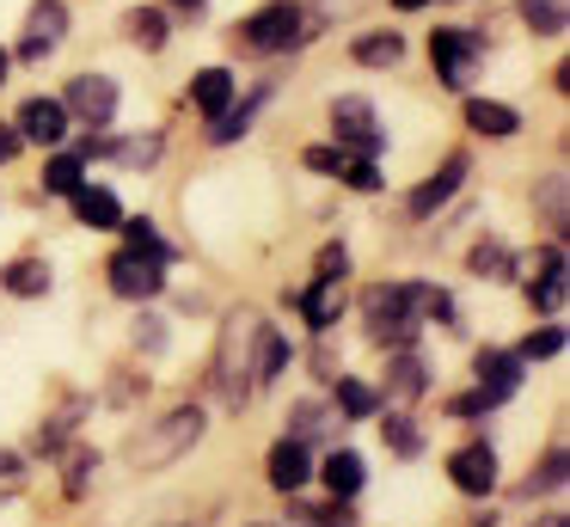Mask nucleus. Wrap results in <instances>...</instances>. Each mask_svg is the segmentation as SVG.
Returning a JSON list of instances; mask_svg holds the SVG:
<instances>
[{
  "instance_id": "f257e3e1",
  "label": "nucleus",
  "mask_w": 570,
  "mask_h": 527,
  "mask_svg": "<svg viewBox=\"0 0 570 527\" xmlns=\"http://www.w3.org/2000/svg\"><path fill=\"white\" fill-rule=\"evenodd\" d=\"M203 429H209V417H203V404H178V411H166L160 423L136 429V436L124 441V460L136 466V472H160V466L185 460L190 448L203 441Z\"/></svg>"
},
{
  "instance_id": "f03ea898",
  "label": "nucleus",
  "mask_w": 570,
  "mask_h": 527,
  "mask_svg": "<svg viewBox=\"0 0 570 527\" xmlns=\"http://www.w3.org/2000/svg\"><path fill=\"white\" fill-rule=\"evenodd\" d=\"M252 338H258V313L252 306H234V313L222 319V338H215V392H222L227 411H246V399L258 387H252Z\"/></svg>"
},
{
  "instance_id": "7ed1b4c3",
  "label": "nucleus",
  "mask_w": 570,
  "mask_h": 527,
  "mask_svg": "<svg viewBox=\"0 0 570 527\" xmlns=\"http://www.w3.org/2000/svg\"><path fill=\"white\" fill-rule=\"evenodd\" d=\"M313 37H320V25H313V12L301 0H264L258 12H246L234 25V43L252 49V56H288V49L313 43Z\"/></svg>"
},
{
  "instance_id": "20e7f679",
  "label": "nucleus",
  "mask_w": 570,
  "mask_h": 527,
  "mask_svg": "<svg viewBox=\"0 0 570 527\" xmlns=\"http://www.w3.org/2000/svg\"><path fill=\"white\" fill-rule=\"evenodd\" d=\"M430 61H435V80L448 92H466V80L484 61V37L472 25H442V31H430Z\"/></svg>"
},
{
  "instance_id": "39448f33",
  "label": "nucleus",
  "mask_w": 570,
  "mask_h": 527,
  "mask_svg": "<svg viewBox=\"0 0 570 527\" xmlns=\"http://www.w3.org/2000/svg\"><path fill=\"white\" fill-rule=\"evenodd\" d=\"M332 135H337V147H356L362 159H381L386 154L381 117H374V105H368V98H356V92L332 98Z\"/></svg>"
},
{
  "instance_id": "423d86ee",
  "label": "nucleus",
  "mask_w": 570,
  "mask_h": 527,
  "mask_svg": "<svg viewBox=\"0 0 570 527\" xmlns=\"http://www.w3.org/2000/svg\"><path fill=\"white\" fill-rule=\"evenodd\" d=\"M68 117H80L87 129H111L117 123V105H124V92H117L111 74H75L68 80Z\"/></svg>"
},
{
  "instance_id": "0eeeda50",
  "label": "nucleus",
  "mask_w": 570,
  "mask_h": 527,
  "mask_svg": "<svg viewBox=\"0 0 570 527\" xmlns=\"http://www.w3.org/2000/svg\"><path fill=\"white\" fill-rule=\"evenodd\" d=\"M466 172H472V159H466V154H448L442 166H435L430 178H423L417 191L405 196L411 221H435V215H442V208H448V203H454V196H460V184H466Z\"/></svg>"
},
{
  "instance_id": "6e6552de",
  "label": "nucleus",
  "mask_w": 570,
  "mask_h": 527,
  "mask_svg": "<svg viewBox=\"0 0 570 527\" xmlns=\"http://www.w3.org/2000/svg\"><path fill=\"white\" fill-rule=\"evenodd\" d=\"M105 282H111L117 301H154V294L166 289V264H154V257H141L124 245V252L105 264Z\"/></svg>"
},
{
  "instance_id": "1a4fd4ad",
  "label": "nucleus",
  "mask_w": 570,
  "mask_h": 527,
  "mask_svg": "<svg viewBox=\"0 0 570 527\" xmlns=\"http://www.w3.org/2000/svg\"><path fill=\"white\" fill-rule=\"evenodd\" d=\"M448 485L460 497H491L497 490V448L491 441H466V448L448 453Z\"/></svg>"
},
{
  "instance_id": "9d476101",
  "label": "nucleus",
  "mask_w": 570,
  "mask_h": 527,
  "mask_svg": "<svg viewBox=\"0 0 570 527\" xmlns=\"http://www.w3.org/2000/svg\"><path fill=\"white\" fill-rule=\"evenodd\" d=\"M423 282H374L368 294H362V313H368V325H411V313L423 306Z\"/></svg>"
},
{
  "instance_id": "9b49d317",
  "label": "nucleus",
  "mask_w": 570,
  "mask_h": 527,
  "mask_svg": "<svg viewBox=\"0 0 570 527\" xmlns=\"http://www.w3.org/2000/svg\"><path fill=\"white\" fill-rule=\"evenodd\" d=\"M62 37H68V7H62V0H31L19 56H26V61H43V56H56V49H62Z\"/></svg>"
},
{
  "instance_id": "f8f14e48",
  "label": "nucleus",
  "mask_w": 570,
  "mask_h": 527,
  "mask_svg": "<svg viewBox=\"0 0 570 527\" xmlns=\"http://www.w3.org/2000/svg\"><path fill=\"white\" fill-rule=\"evenodd\" d=\"M264 478H271V490H283V497H301V490L313 485V453H307V441H295V436L276 441L271 460H264Z\"/></svg>"
},
{
  "instance_id": "ddd939ff",
  "label": "nucleus",
  "mask_w": 570,
  "mask_h": 527,
  "mask_svg": "<svg viewBox=\"0 0 570 527\" xmlns=\"http://www.w3.org/2000/svg\"><path fill=\"white\" fill-rule=\"evenodd\" d=\"M68 123H75V117H68L62 98H26L13 129L26 135V141H38V147H62L68 141Z\"/></svg>"
},
{
  "instance_id": "4468645a",
  "label": "nucleus",
  "mask_w": 570,
  "mask_h": 527,
  "mask_svg": "<svg viewBox=\"0 0 570 527\" xmlns=\"http://www.w3.org/2000/svg\"><path fill=\"white\" fill-rule=\"evenodd\" d=\"M521 368H528V362H521L515 350H479V355H472L479 392H484L491 404H503V399H515V392H521Z\"/></svg>"
},
{
  "instance_id": "2eb2a0df",
  "label": "nucleus",
  "mask_w": 570,
  "mask_h": 527,
  "mask_svg": "<svg viewBox=\"0 0 570 527\" xmlns=\"http://www.w3.org/2000/svg\"><path fill=\"white\" fill-rule=\"evenodd\" d=\"M528 301H533V313H546V319H558L564 313V245H546V257H540V276L528 282Z\"/></svg>"
},
{
  "instance_id": "dca6fc26",
  "label": "nucleus",
  "mask_w": 570,
  "mask_h": 527,
  "mask_svg": "<svg viewBox=\"0 0 570 527\" xmlns=\"http://www.w3.org/2000/svg\"><path fill=\"white\" fill-rule=\"evenodd\" d=\"M288 301L301 306V319H307L313 331H332L337 319H344V282H320V276H313V289L288 294Z\"/></svg>"
},
{
  "instance_id": "f3484780",
  "label": "nucleus",
  "mask_w": 570,
  "mask_h": 527,
  "mask_svg": "<svg viewBox=\"0 0 570 527\" xmlns=\"http://www.w3.org/2000/svg\"><path fill=\"white\" fill-rule=\"evenodd\" d=\"M68 203H75V221H80V227L111 233L117 221H124V203H117V191H111V184H80V191L68 196Z\"/></svg>"
},
{
  "instance_id": "a211bd4d",
  "label": "nucleus",
  "mask_w": 570,
  "mask_h": 527,
  "mask_svg": "<svg viewBox=\"0 0 570 527\" xmlns=\"http://www.w3.org/2000/svg\"><path fill=\"white\" fill-rule=\"evenodd\" d=\"M466 129L491 135V141H509V135H521V110L503 105V98H466Z\"/></svg>"
},
{
  "instance_id": "6ab92c4d",
  "label": "nucleus",
  "mask_w": 570,
  "mask_h": 527,
  "mask_svg": "<svg viewBox=\"0 0 570 527\" xmlns=\"http://www.w3.org/2000/svg\"><path fill=\"white\" fill-rule=\"evenodd\" d=\"M0 289L13 294V301H43L56 289V270L43 257H13V264L0 270Z\"/></svg>"
},
{
  "instance_id": "aec40b11",
  "label": "nucleus",
  "mask_w": 570,
  "mask_h": 527,
  "mask_svg": "<svg viewBox=\"0 0 570 527\" xmlns=\"http://www.w3.org/2000/svg\"><path fill=\"white\" fill-rule=\"evenodd\" d=\"M320 478H325V490H332V497L350 502V497H362V485H368V466H362L356 448H337V453H325Z\"/></svg>"
},
{
  "instance_id": "412c9836",
  "label": "nucleus",
  "mask_w": 570,
  "mask_h": 527,
  "mask_svg": "<svg viewBox=\"0 0 570 527\" xmlns=\"http://www.w3.org/2000/svg\"><path fill=\"white\" fill-rule=\"evenodd\" d=\"M283 368H288V338L258 319V338H252V387H271Z\"/></svg>"
},
{
  "instance_id": "4be33fe9",
  "label": "nucleus",
  "mask_w": 570,
  "mask_h": 527,
  "mask_svg": "<svg viewBox=\"0 0 570 527\" xmlns=\"http://www.w3.org/2000/svg\"><path fill=\"white\" fill-rule=\"evenodd\" d=\"M386 392H393V404H411L430 392V362H423L417 350H399L393 368H386Z\"/></svg>"
},
{
  "instance_id": "5701e85b",
  "label": "nucleus",
  "mask_w": 570,
  "mask_h": 527,
  "mask_svg": "<svg viewBox=\"0 0 570 527\" xmlns=\"http://www.w3.org/2000/svg\"><path fill=\"white\" fill-rule=\"evenodd\" d=\"M124 37L136 49H148V56H160V49L173 43V19H166L160 7H129L124 12Z\"/></svg>"
},
{
  "instance_id": "b1692460",
  "label": "nucleus",
  "mask_w": 570,
  "mask_h": 527,
  "mask_svg": "<svg viewBox=\"0 0 570 527\" xmlns=\"http://www.w3.org/2000/svg\"><path fill=\"white\" fill-rule=\"evenodd\" d=\"M190 105L203 110V117H222L227 105H234V68H203V74H190Z\"/></svg>"
},
{
  "instance_id": "393cba45",
  "label": "nucleus",
  "mask_w": 570,
  "mask_h": 527,
  "mask_svg": "<svg viewBox=\"0 0 570 527\" xmlns=\"http://www.w3.org/2000/svg\"><path fill=\"white\" fill-rule=\"evenodd\" d=\"M350 61L356 68H399L405 61V31H362L350 43Z\"/></svg>"
},
{
  "instance_id": "a878e982",
  "label": "nucleus",
  "mask_w": 570,
  "mask_h": 527,
  "mask_svg": "<svg viewBox=\"0 0 570 527\" xmlns=\"http://www.w3.org/2000/svg\"><path fill=\"white\" fill-rule=\"evenodd\" d=\"M533 208L546 215L552 240H564V227H570V178H564V172H546L540 191H533Z\"/></svg>"
},
{
  "instance_id": "bb28decb",
  "label": "nucleus",
  "mask_w": 570,
  "mask_h": 527,
  "mask_svg": "<svg viewBox=\"0 0 570 527\" xmlns=\"http://www.w3.org/2000/svg\"><path fill=\"white\" fill-rule=\"evenodd\" d=\"M466 270H472L479 282H509V276H515V252H509L503 240H479V245L466 252Z\"/></svg>"
},
{
  "instance_id": "cd10ccee",
  "label": "nucleus",
  "mask_w": 570,
  "mask_h": 527,
  "mask_svg": "<svg viewBox=\"0 0 570 527\" xmlns=\"http://www.w3.org/2000/svg\"><path fill=\"white\" fill-rule=\"evenodd\" d=\"M264 98H271V86H258V92H252V98H246V105H227V110H222V117H215V129H209V141H215V147H227V141H239V135H246V129H252V123H258V105H264Z\"/></svg>"
},
{
  "instance_id": "c85d7f7f",
  "label": "nucleus",
  "mask_w": 570,
  "mask_h": 527,
  "mask_svg": "<svg viewBox=\"0 0 570 527\" xmlns=\"http://www.w3.org/2000/svg\"><path fill=\"white\" fill-rule=\"evenodd\" d=\"M87 184V159L80 154H50L43 159V196H75Z\"/></svg>"
},
{
  "instance_id": "c756f323",
  "label": "nucleus",
  "mask_w": 570,
  "mask_h": 527,
  "mask_svg": "<svg viewBox=\"0 0 570 527\" xmlns=\"http://www.w3.org/2000/svg\"><path fill=\"white\" fill-rule=\"evenodd\" d=\"M117 227H124V245H129V252H141V257H154V264H173V245H166L160 240V227H154V221L148 215H136V221H117Z\"/></svg>"
},
{
  "instance_id": "7c9ffc66",
  "label": "nucleus",
  "mask_w": 570,
  "mask_h": 527,
  "mask_svg": "<svg viewBox=\"0 0 570 527\" xmlns=\"http://www.w3.org/2000/svg\"><path fill=\"white\" fill-rule=\"evenodd\" d=\"M288 436H295V441L332 436V404H325V399H301L295 411H288Z\"/></svg>"
},
{
  "instance_id": "2f4dec72",
  "label": "nucleus",
  "mask_w": 570,
  "mask_h": 527,
  "mask_svg": "<svg viewBox=\"0 0 570 527\" xmlns=\"http://www.w3.org/2000/svg\"><path fill=\"white\" fill-rule=\"evenodd\" d=\"M381 441H386V448L399 453V460H417V453H423V429H417V417L393 411V417H386V423H381Z\"/></svg>"
},
{
  "instance_id": "473e14b6",
  "label": "nucleus",
  "mask_w": 570,
  "mask_h": 527,
  "mask_svg": "<svg viewBox=\"0 0 570 527\" xmlns=\"http://www.w3.org/2000/svg\"><path fill=\"white\" fill-rule=\"evenodd\" d=\"M515 7H521V19H528V31H540V37H564V25H570L564 0H515Z\"/></svg>"
},
{
  "instance_id": "72a5a7b5",
  "label": "nucleus",
  "mask_w": 570,
  "mask_h": 527,
  "mask_svg": "<svg viewBox=\"0 0 570 527\" xmlns=\"http://www.w3.org/2000/svg\"><path fill=\"white\" fill-rule=\"evenodd\" d=\"M564 441H552V448H546V460L533 466V478L528 485H521V497H540V490H564Z\"/></svg>"
},
{
  "instance_id": "f704fd0d",
  "label": "nucleus",
  "mask_w": 570,
  "mask_h": 527,
  "mask_svg": "<svg viewBox=\"0 0 570 527\" xmlns=\"http://www.w3.org/2000/svg\"><path fill=\"white\" fill-rule=\"evenodd\" d=\"M337 411H344V417H374V411H381V392H374L368 387V380H337Z\"/></svg>"
},
{
  "instance_id": "c9c22d12",
  "label": "nucleus",
  "mask_w": 570,
  "mask_h": 527,
  "mask_svg": "<svg viewBox=\"0 0 570 527\" xmlns=\"http://www.w3.org/2000/svg\"><path fill=\"white\" fill-rule=\"evenodd\" d=\"M564 350V331L558 325H540V331H528V338H521V362H552V355Z\"/></svg>"
},
{
  "instance_id": "e433bc0d",
  "label": "nucleus",
  "mask_w": 570,
  "mask_h": 527,
  "mask_svg": "<svg viewBox=\"0 0 570 527\" xmlns=\"http://www.w3.org/2000/svg\"><path fill=\"white\" fill-rule=\"evenodd\" d=\"M92 472H99V453H92V448H80L75 460H68L62 490H68V497H87V490H92Z\"/></svg>"
},
{
  "instance_id": "4c0bfd02",
  "label": "nucleus",
  "mask_w": 570,
  "mask_h": 527,
  "mask_svg": "<svg viewBox=\"0 0 570 527\" xmlns=\"http://www.w3.org/2000/svg\"><path fill=\"white\" fill-rule=\"evenodd\" d=\"M166 154V141H160V135H136V141H117V159H124V166H154V159H160Z\"/></svg>"
},
{
  "instance_id": "58836bf2",
  "label": "nucleus",
  "mask_w": 570,
  "mask_h": 527,
  "mask_svg": "<svg viewBox=\"0 0 570 527\" xmlns=\"http://www.w3.org/2000/svg\"><path fill=\"white\" fill-rule=\"evenodd\" d=\"M337 178H344L356 196H374V191H381V166H374V159H344V172H337Z\"/></svg>"
},
{
  "instance_id": "ea45409f",
  "label": "nucleus",
  "mask_w": 570,
  "mask_h": 527,
  "mask_svg": "<svg viewBox=\"0 0 570 527\" xmlns=\"http://www.w3.org/2000/svg\"><path fill=\"white\" fill-rule=\"evenodd\" d=\"M313 276H320V282H344L350 276V252H344V245H320V257H313Z\"/></svg>"
},
{
  "instance_id": "a19ab883",
  "label": "nucleus",
  "mask_w": 570,
  "mask_h": 527,
  "mask_svg": "<svg viewBox=\"0 0 570 527\" xmlns=\"http://www.w3.org/2000/svg\"><path fill=\"white\" fill-rule=\"evenodd\" d=\"M129 338H136V350H148V355H160V350H166V319H154V313H141V319H136V331H129Z\"/></svg>"
},
{
  "instance_id": "79ce46f5",
  "label": "nucleus",
  "mask_w": 570,
  "mask_h": 527,
  "mask_svg": "<svg viewBox=\"0 0 570 527\" xmlns=\"http://www.w3.org/2000/svg\"><path fill=\"white\" fill-rule=\"evenodd\" d=\"M484 411H497L484 392H454V399H448V417H484Z\"/></svg>"
},
{
  "instance_id": "37998d69",
  "label": "nucleus",
  "mask_w": 570,
  "mask_h": 527,
  "mask_svg": "<svg viewBox=\"0 0 570 527\" xmlns=\"http://www.w3.org/2000/svg\"><path fill=\"white\" fill-rule=\"evenodd\" d=\"M362 0H313V25H337V19H350Z\"/></svg>"
},
{
  "instance_id": "c03bdc74",
  "label": "nucleus",
  "mask_w": 570,
  "mask_h": 527,
  "mask_svg": "<svg viewBox=\"0 0 570 527\" xmlns=\"http://www.w3.org/2000/svg\"><path fill=\"white\" fill-rule=\"evenodd\" d=\"M301 159H307L313 172H332V178H337V172H344V147H307V154H301Z\"/></svg>"
},
{
  "instance_id": "a18cd8bd",
  "label": "nucleus",
  "mask_w": 570,
  "mask_h": 527,
  "mask_svg": "<svg viewBox=\"0 0 570 527\" xmlns=\"http://www.w3.org/2000/svg\"><path fill=\"white\" fill-rule=\"evenodd\" d=\"M19 147H26V135H19L13 123H0V166H13V159H19Z\"/></svg>"
},
{
  "instance_id": "49530a36",
  "label": "nucleus",
  "mask_w": 570,
  "mask_h": 527,
  "mask_svg": "<svg viewBox=\"0 0 570 527\" xmlns=\"http://www.w3.org/2000/svg\"><path fill=\"white\" fill-rule=\"evenodd\" d=\"M26 472V460H19V448H0V478H19Z\"/></svg>"
},
{
  "instance_id": "de8ad7c7",
  "label": "nucleus",
  "mask_w": 570,
  "mask_h": 527,
  "mask_svg": "<svg viewBox=\"0 0 570 527\" xmlns=\"http://www.w3.org/2000/svg\"><path fill=\"white\" fill-rule=\"evenodd\" d=\"M393 7H399V12H423L430 0H393Z\"/></svg>"
},
{
  "instance_id": "09e8293b",
  "label": "nucleus",
  "mask_w": 570,
  "mask_h": 527,
  "mask_svg": "<svg viewBox=\"0 0 570 527\" xmlns=\"http://www.w3.org/2000/svg\"><path fill=\"white\" fill-rule=\"evenodd\" d=\"M7 74H13V56H7V49H0V86H7Z\"/></svg>"
},
{
  "instance_id": "8fccbe9b",
  "label": "nucleus",
  "mask_w": 570,
  "mask_h": 527,
  "mask_svg": "<svg viewBox=\"0 0 570 527\" xmlns=\"http://www.w3.org/2000/svg\"><path fill=\"white\" fill-rule=\"evenodd\" d=\"M173 7H185V12H203V7H209V0H173Z\"/></svg>"
},
{
  "instance_id": "3c124183",
  "label": "nucleus",
  "mask_w": 570,
  "mask_h": 527,
  "mask_svg": "<svg viewBox=\"0 0 570 527\" xmlns=\"http://www.w3.org/2000/svg\"><path fill=\"white\" fill-rule=\"evenodd\" d=\"M160 527H197V521H160Z\"/></svg>"
},
{
  "instance_id": "603ef678",
  "label": "nucleus",
  "mask_w": 570,
  "mask_h": 527,
  "mask_svg": "<svg viewBox=\"0 0 570 527\" xmlns=\"http://www.w3.org/2000/svg\"><path fill=\"white\" fill-rule=\"evenodd\" d=\"M246 527H276V521H246Z\"/></svg>"
}]
</instances>
